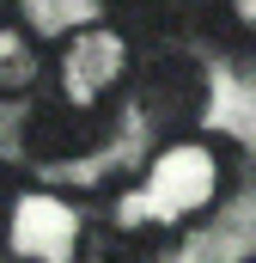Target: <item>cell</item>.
<instances>
[{
	"label": "cell",
	"mask_w": 256,
	"mask_h": 263,
	"mask_svg": "<svg viewBox=\"0 0 256 263\" xmlns=\"http://www.w3.org/2000/svg\"><path fill=\"white\" fill-rule=\"evenodd\" d=\"M238 178V153L226 135H171L146 165L140 178L128 184L116 208H110V227L122 233L134 251H165L189 233L201 214H214L226 190Z\"/></svg>",
	"instance_id": "1"
},
{
	"label": "cell",
	"mask_w": 256,
	"mask_h": 263,
	"mask_svg": "<svg viewBox=\"0 0 256 263\" xmlns=\"http://www.w3.org/2000/svg\"><path fill=\"white\" fill-rule=\"evenodd\" d=\"M134 67H140V43L116 18H98V25H79V31L61 37L43 92H55V98L79 104V110L116 117V98L134 92Z\"/></svg>",
	"instance_id": "2"
},
{
	"label": "cell",
	"mask_w": 256,
	"mask_h": 263,
	"mask_svg": "<svg viewBox=\"0 0 256 263\" xmlns=\"http://www.w3.org/2000/svg\"><path fill=\"white\" fill-rule=\"evenodd\" d=\"M134 104L146 117L153 135H195L207 104H214V80H207V62L195 55L189 43H159L146 49L140 67H134Z\"/></svg>",
	"instance_id": "3"
},
{
	"label": "cell",
	"mask_w": 256,
	"mask_h": 263,
	"mask_svg": "<svg viewBox=\"0 0 256 263\" xmlns=\"http://www.w3.org/2000/svg\"><path fill=\"white\" fill-rule=\"evenodd\" d=\"M86 220L55 190H12L6 202V251L12 263H86Z\"/></svg>",
	"instance_id": "4"
},
{
	"label": "cell",
	"mask_w": 256,
	"mask_h": 263,
	"mask_svg": "<svg viewBox=\"0 0 256 263\" xmlns=\"http://www.w3.org/2000/svg\"><path fill=\"white\" fill-rule=\"evenodd\" d=\"M18 141H25V153H31L37 165L73 172V165L98 159V147L110 141V117L79 110V104H67V98H55V92H43V98H31Z\"/></svg>",
	"instance_id": "5"
},
{
	"label": "cell",
	"mask_w": 256,
	"mask_h": 263,
	"mask_svg": "<svg viewBox=\"0 0 256 263\" xmlns=\"http://www.w3.org/2000/svg\"><path fill=\"white\" fill-rule=\"evenodd\" d=\"M49 67H55V55L43 49V37H37L31 25L0 18V98H6V104H12V98H37V92L49 86Z\"/></svg>",
	"instance_id": "6"
},
{
	"label": "cell",
	"mask_w": 256,
	"mask_h": 263,
	"mask_svg": "<svg viewBox=\"0 0 256 263\" xmlns=\"http://www.w3.org/2000/svg\"><path fill=\"white\" fill-rule=\"evenodd\" d=\"M104 18H116L134 43H183L195 37V6L189 0H104Z\"/></svg>",
	"instance_id": "7"
},
{
	"label": "cell",
	"mask_w": 256,
	"mask_h": 263,
	"mask_svg": "<svg viewBox=\"0 0 256 263\" xmlns=\"http://www.w3.org/2000/svg\"><path fill=\"white\" fill-rule=\"evenodd\" d=\"M195 6V37L256 49V0H189Z\"/></svg>",
	"instance_id": "8"
},
{
	"label": "cell",
	"mask_w": 256,
	"mask_h": 263,
	"mask_svg": "<svg viewBox=\"0 0 256 263\" xmlns=\"http://www.w3.org/2000/svg\"><path fill=\"white\" fill-rule=\"evenodd\" d=\"M128 251H134V245H128L116 227H110V233H92V239H86V263H134Z\"/></svg>",
	"instance_id": "9"
},
{
	"label": "cell",
	"mask_w": 256,
	"mask_h": 263,
	"mask_svg": "<svg viewBox=\"0 0 256 263\" xmlns=\"http://www.w3.org/2000/svg\"><path fill=\"white\" fill-rule=\"evenodd\" d=\"M6 202H12V165H6V153H0V214H6Z\"/></svg>",
	"instance_id": "10"
},
{
	"label": "cell",
	"mask_w": 256,
	"mask_h": 263,
	"mask_svg": "<svg viewBox=\"0 0 256 263\" xmlns=\"http://www.w3.org/2000/svg\"><path fill=\"white\" fill-rule=\"evenodd\" d=\"M0 263H12V251H6V245H0Z\"/></svg>",
	"instance_id": "11"
},
{
	"label": "cell",
	"mask_w": 256,
	"mask_h": 263,
	"mask_svg": "<svg viewBox=\"0 0 256 263\" xmlns=\"http://www.w3.org/2000/svg\"><path fill=\"white\" fill-rule=\"evenodd\" d=\"M238 263H256V251H250V257H238Z\"/></svg>",
	"instance_id": "12"
}]
</instances>
